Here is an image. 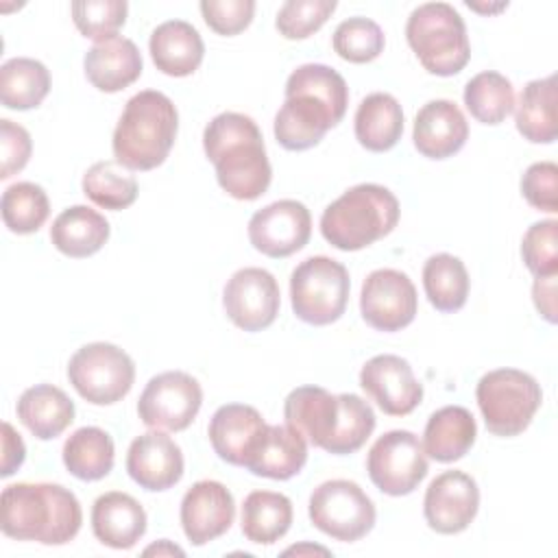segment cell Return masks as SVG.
<instances>
[{
    "instance_id": "4fadbf2b",
    "label": "cell",
    "mask_w": 558,
    "mask_h": 558,
    "mask_svg": "<svg viewBox=\"0 0 558 558\" xmlns=\"http://www.w3.org/2000/svg\"><path fill=\"white\" fill-rule=\"evenodd\" d=\"M203 403L201 384L183 371L155 375L140 395L137 414L150 429L181 432L192 425Z\"/></svg>"
},
{
    "instance_id": "52a82bcc",
    "label": "cell",
    "mask_w": 558,
    "mask_h": 558,
    "mask_svg": "<svg viewBox=\"0 0 558 558\" xmlns=\"http://www.w3.org/2000/svg\"><path fill=\"white\" fill-rule=\"evenodd\" d=\"M405 39L421 65L436 76H453L471 59L464 20L447 2L418 4L408 17Z\"/></svg>"
},
{
    "instance_id": "f546056e",
    "label": "cell",
    "mask_w": 558,
    "mask_h": 558,
    "mask_svg": "<svg viewBox=\"0 0 558 558\" xmlns=\"http://www.w3.org/2000/svg\"><path fill=\"white\" fill-rule=\"evenodd\" d=\"M355 140L371 153L390 150L403 133V111L395 96L386 92L368 94L355 111Z\"/></svg>"
},
{
    "instance_id": "60d3db41",
    "label": "cell",
    "mask_w": 558,
    "mask_h": 558,
    "mask_svg": "<svg viewBox=\"0 0 558 558\" xmlns=\"http://www.w3.org/2000/svg\"><path fill=\"white\" fill-rule=\"evenodd\" d=\"M336 0H288L275 20L286 39H305L314 35L336 11Z\"/></svg>"
},
{
    "instance_id": "44dd1931",
    "label": "cell",
    "mask_w": 558,
    "mask_h": 558,
    "mask_svg": "<svg viewBox=\"0 0 558 558\" xmlns=\"http://www.w3.org/2000/svg\"><path fill=\"white\" fill-rule=\"evenodd\" d=\"M469 140V122L453 100L425 102L412 129L414 148L427 159L453 157Z\"/></svg>"
},
{
    "instance_id": "4dcf8cb0",
    "label": "cell",
    "mask_w": 558,
    "mask_h": 558,
    "mask_svg": "<svg viewBox=\"0 0 558 558\" xmlns=\"http://www.w3.org/2000/svg\"><path fill=\"white\" fill-rule=\"evenodd\" d=\"M514 124L532 144H551L556 140V74L534 78L523 87L514 111Z\"/></svg>"
},
{
    "instance_id": "b9f144b4",
    "label": "cell",
    "mask_w": 558,
    "mask_h": 558,
    "mask_svg": "<svg viewBox=\"0 0 558 558\" xmlns=\"http://www.w3.org/2000/svg\"><path fill=\"white\" fill-rule=\"evenodd\" d=\"M558 222L554 218L534 222L521 240V255L534 277H551L558 272Z\"/></svg>"
},
{
    "instance_id": "f6af8a7d",
    "label": "cell",
    "mask_w": 558,
    "mask_h": 558,
    "mask_svg": "<svg viewBox=\"0 0 558 558\" xmlns=\"http://www.w3.org/2000/svg\"><path fill=\"white\" fill-rule=\"evenodd\" d=\"M33 142L31 135L24 126L11 122V120H0V179H9L17 174L31 159Z\"/></svg>"
},
{
    "instance_id": "603a6c76",
    "label": "cell",
    "mask_w": 558,
    "mask_h": 558,
    "mask_svg": "<svg viewBox=\"0 0 558 558\" xmlns=\"http://www.w3.org/2000/svg\"><path fill=\"white\" fill-rule=\"evenodd\" d=\"M307 462V440L288 425H266L248 453L244 469L257 477L290 480Z\"/></svg>"
},
{
    "instance_id": "8d00e7d4",
    "label": "cell",
    "mask_w": 558,
    "mask_h": 558,
    "mask_svg": "<svg viewBox=\"0 0 558 558\" xmlns=\"http://www.w3.org/2000/svg\"><path fill=\"white\" fill-rule=\"evenodd\" d=\"M464 105L477 122L501 124L514 109L512 83L495 70L480 72L464 85Z\"/></svg>"
},
{
    "instance_id": "7dc6e473",
    "label": "cell",
    "mask_w": 558,
    "mask_h": 558,
    "mask_svg": "<svg viewBox=\"0 0 558 558\" xmlns=\"http://www.w3.org/2000/svg\"><path fill=\"white\" fill-rule=\"evenodd\" d=\"M532 299L541 316L547 323H556V275L536 277L532 286Z\"/></svg>"
},
{
    "instance_id": "7c38bea8",
    "label": "cell",
    "mask_w": 558,
    "mask_h": 558,
    "mask_svg": "<svg viewBox=\"0 0 558 558\" xmlns=\"http://www.w3.org/2000/svg\"><path fill=\"white\" fill-rule=\"evenodd\" d=\"M371 482L386 495H410L427 475L429 464L423 442L408 429H392L379 436L366 456Z\"/></svg>"
},
{
    "instance_id": "bcb514c9",
    "label": "cell",
    "mask_w": 558,
    "mask_h": 558,
    "mask_svg": "<svg viewBox=\"0 0 558 558\" xmlns=\"http://www.w3.org/2000/svg\"><path fill=\"white\" fill-rule=\"evenodd\" d=\"M26 458V447L22 436L11 427V423H2V477L13 475Z\"/></svg>"
},
{
    "instance_id": "d6a6232c",
    "label": "cell",
    "mask_w": 558,
    "mask_h": 558,
    "mask_svg": "<svg viewBox=\"0 0 558 558\" xmlns=\"http://www.w3.org/2000/svg\"><path fill=\"white\" fill-rule=\"evenodd\" d=\"M242 534L255 545H272L292 525V501L272 490H253L242 506Z\"/></svg>"
},
{
    "instance_id": "f35d334b",
    "label": "cell",
    "mask_w": 558,
    "mask_h": 558,
    "mask_svg": "<svg viewBox=\"0 0 558 558\" xmlns=\"http://www.w3.org/2000/svg\"><path fill=\"white\" fill-rule=\"evenodd\" d=\"M384 31L368 17H349L333 31V52L349 63H368L384 52Z\"/></svg>"
},
{
    "instance_id": "d590c367",
    "label": "cell",
    "mask_w": 558,
    "mask_h": 558,
    "mask_svg": "<svg viewBox=\"0 0 558 558\" xmlns=\"http://www.w3.org/2000/svg\"><path fill=\"white\" fill-rule=\"evenodd\" d=\"M137 192L135 177L116 159L96 161L83 174V194L102 209H126L135 203Z\"/></svg>"
},
{
    "instance_id": "7a4b0ae2",
    "label": "cell",
    "mask_w": 558,
    "mask_h": 558,
    "mask_svg": "<svg viewBox=\"0 0 558 558\" xmlns=\"http://www.w3.org/2000/svg\"><path fill=\"white\" fill-rule=\"evenodd\" d=\"M286 425L310 445L331 453L357 451L375 429V412L353 392L331 395L320 386H299L283 401Z\"/></svg>"
},
{
    "instance_id": "ba28073f",
    "label": "cell",
    "mask_w": 558,
    "mask_h": 558,
    "mask_svg": "<svg viewBox=\"0 0 558 558\" xmlns=\"http://www.w3.org/2000/svg\"><path fill=\"white\" fill-rule=\"evenodd\" d=\"M475 399L486 429L501 438L519 436L541 408L543 392L538 381L519 368H495L482 375Z\"/></svg>"
},
{
    "instance_id": "f1b7e54d",
    "label": "cell",
    "mask_w": 558,
    "mask_h": 558,
    "mask_svg": "<svg viewBox=\"0 0 558 558\" xmlns=\"http://www.w3.org/2000/svg\"><path fill=\"white\" fill-rule=\"evenodd\" d=\"M477 425L473 414L462 405H445L436 410L423 432V449L436 462L460 460L475 442Z\"/></svg>"
},
{
    "instance_id": "d6986e66",
    "label": "cell",
    "mask_w": 558,
    "mask_h": 558,
    "mask_svg": "<svg viewBox=\"0 0 558 558\" xmlns=\"http://www.w3.org/2000/svg\"><path fill=\"white\" fill-rule=\"evenodd\" d=\"M179 517L187 541L201 547L231 527L235 519V501L225 484L201 480L185 490Z\"/></svg>"
},
{
    "instance_id": "1f68e13d",
    "label": "cell",
    "mask_w": 558,
    "mask_h": 558,
    "mask_svg": "<svg viewBox=\"0 0 558 558\" xmlns=\"http://www.w3.org/2000/svg\"><path fill=\"white\" fill-rule=\"evenodd\" d=\"M116 460V447L111 436L94 425L78 427L63 442L65 469L83 482H96L111 473Z\"/></svg>"
},
{
    "instance_id": "cb8c5ba5",
    "label": "cell",
    "mask_w": 558,
    "mask_h": 558,
    "mask_svg": "<svg viewBox=\"0 0 558 558\" xmlns=\"http://www.w3.org/2000/svg\"><path fill=\"white\" fill-rule=\"evenodd\" d=\"M142 504L122 490L100 495L92 506V532L111 549H131L146 534Z\"/></svg>"
},
{
    "instance_id": "8fae6325",
    "label": "cell",
    "mask_w": 558,
    "mask_h": 558,
    "mask_svg": "<svg viewBox=\"0 0 558 558\" xmlns=\"http://www.w3.org/2000/svg\"><path fill=\"white\" fill-rule=\"evenodd\" d=\"M307 512L314 527L340 543L360 541L373 530L377 519L375 504L351 480L323 482L310 495Z\"/></svg>"
},
{
    "instance_id": "681fc988",
    "label": "cell",
    "mask_w": 558,
    "mask_h": 558,
    "mask_svg": "<svg viewBox=\"0 0 558 558\" xmlns=\"http://www.w3.org/2000/svg\"><path fill=\"white\" fill-rule=\"evenodd\" d=\"M283 554H296V556H301V554H323V556H329V549H325V547H320V545H307V543H303V545H292V547H288Z\"/></svg>"
},
{
    "instance_id": "c3c4849f",
    "label": "cell",
    "mask_w": 558,
    "mask_h": 558,
    "mask_svg": "<svg viewBox=\"0 0 558 558\" xmlns=\"http://www.w3.org/2000/svg\"><path fill=\"white\" fill-rule=\"evenodd\" d=\"M183 556L185 551L179 547V545H174V543H170L168 538H161L159 543H155V545H148L146 549H144V556Z\"/></svg>"
},
{
    "instance_id": "ac0fdd59",
    "label": "cell",
    "mask_w": 558,
    "mask_h": 558,
    "mask_svg": "<svg viewBox=\"0 0 558 558\" xmlns=\"http://www.w3.org/2000/svg\"><path fill=\"white\" fill-rule=\"evenodd\" d=\"M360 386L388 416H405L423 399V386L410 362L392 353L371 357L360 371Z\"/></svg>"
},
{
    "instance_id": "7402d4cb",
    "label": "cell",
    "mask_w": 558,
    "mask_h": 558,
    "mask_svg": "<svg viewBox=\"0 0 558 558\" xmlns=\"http://www.w3.org/2000/svg\"><path fill=\"white\" fill-rule=\"evenodd\" d=\"M266 425L268 423L253 405L227 403L214 412L207 436L220 460L244 466Z\"/></svg>"
},
{
    "instance_id": "836d02e7",
    "label": "cell",
    "mask_w": 558,
    "mask_h": 558,
    "mask_svg": "<svg viewBox=\"0 0 558 558\" xmlns=\"http://www.w3.org/2000/svg\"><path fill=\"white\" fill-rule=\"evenodd\" d=\"M50 92L48 68L31 57H13L0 68V100L7 109L28 111Z\"/></svg>"
},
{
    "instance_id": "3957f363",
    "label": "cell",
    "mask_w": 558,
    "mask_h": 558,
    "mask_svg": "<svg viewBox=\"0 0 558 558\" xmlns=\"http://www.w3.org/2000/svg\"><path fill=\"white\" fill-rule=\"evenodd\" d=\"M203 150L229 196L255 201L268 190L272 168L262 131L251 116L225 111L211 118L203 131Z\"/></svg>"
},
{
    "instance_id": "484cf974",
    "label": "cell",
    "mask_w": 558,
    "mask_h": 558,
    "mask_svg": "<svg viewBox=\"0 0 558 558\" xmlns=\"http://www.w3.org/2000/svg\"><path fill=\"white\" fill-rule=\"evenodd\" d=\"M148 50L157 70L168 76L194 74L205 57L203 37L185 20L159 24L148 39Z\"/></svg>"
},
{
    "instance_id": "ee69618b",
    "label": "cell",
    "mask_w": 558,
    "mask_h": 558,
    "mask_svg": "<svg viewBox=\"0 0 558 558\" xmlns=\"http://www.w3.org/2000/svg\"><path fill=\"white\" fill-rule=\"evenodd\" d=\"M523 198L547 214L558 211V166L554 161H536L521 177Z\"/></svg>"
},
{
    "instance_id": "30bf717a",
    "label": "cell",
    "mask_w": 558,
    "mask_h": 558,
    "mask_svg": "<svg viewBox=\"0 0 558 558\" xmlns=\"http://www.w3.org/2000/svg\"><path fill=\"white\" fill-rule=\"evenodd\" d=\"M74 390L94 405H111L129 395L135 381L131 355L111 342H89L68 362Z\"/></svg>"
},
{
    "instance_id": "e0dca14e",
    "label": "cell",
    "mask_w": 558,
    "mask_h": 558,
    "mask_svg": "<svg viewBox=\"0 0 558 558\" xmlns=\"http://www.w3.org/2000/svg\"><path fill=\"white\" fill-rule=\"evenodd\" d=\"M480 508L477 482L464 471H445L436 475L423 497L427 525L438 534L464 532Z\"/></svg>"
},
{
    "instance_id": "6da1fadb",
    "label": "cell",
    "mask_w": 558,
    "mask_h": 558,
    "mask_svg": "<svg viewBox=\"0 0 558 558\" xmlns=\"http://www.w3.org/2000/svg\"><path fill=\"white\" fill-rule=\"evenodd\" d=\"M349 87L323 63L299 65L286 81V100L275 116V137L286 150L316 146L347 113Z\"/></svg>"
},
{
    "instance_id": "277c9868",
    "label": "cell",
    "mask_w": 558,
    "mask_h": 558,
    "mask_svg": "<svg viewBox=\"0 0 558 558\" xmlns=\"http://www.w3.org/2000/svg\"><path fill=\"white\" fill-rule=\"evenodd\" d=\"M81 523V504L61 484L17 482L0 495V530L9 538L65 545L78 534Z\"/></svg>"
},
{
    "instance_id": "2e32d148",
    "label": "cell",
    "mask_w": 558,
    "mask_h": 558,
    "mask_svg": "<svg viewBox=\"0 0 558 558\" xmlns=\"http://www.w3.org/2000/svg\"><path fill=\"white\" fill-rule=\"evenodd\" d=\"M310 235V209L294 198L275 201L257 209L248 220V240L253 248L275 259L301 251Z\"/></svg>"
},
{
    "instance_id": "ab89813d",
    "label": "cell",
    "mask_w": 558,
    "mask_h": 558,
    "mask_svg": "<svg viewBox=\"0 0 558 558\" xmlns=\"http://www.w3.org/2000/svg\"><path fill=\"white\" fill-rule=\"evenodd\" d=\"M129 4L124 0H81L72 2V20L78 33L87 39L105 41L116 37L124 26Z\"/></svg>"
},
{
    "instance_id": "8992f818",
    "label": "cell",
    "mask_w": 558,
    "mask_h": 558,
    "mask_svg": "<svg viewBox=\"0 0 558 558\" xmlns=\"http://www.w3.org/2000/svg\"><path fill=\"white\" fill-rule=\"evenodd\" d=\"M399 214V201L388 187L360 183L325 207L320 233L338 251H360L386 238L397 227Z\"/></svg>"
},
{
    "instance_id": "7bdbcfd3",
    "label": "cell",
    "mask_w": 558,
    "mask_h": 558,
    "mask_svg": "<svg viewBox=\"0 0 558 558\" xmlns=\"http://www.w3.org/2000/svg\"><path fill=\"white\" fill-rule=\"evenodd\" d=\"M201 13L205 24L225 37H233L242 33L255 13L253 0H203Z\"/></svg>"
},
{
    "instance_id": "5b68a950",
    "label": "cell",
    "mask_w": 558,
    "mask_h": 558,
    "mask_svg": "<svg viewBox=\"0 0 558 558\" xmlns=\"http://www.w3.org/2000/svg\"><path fill=\"white\" fill-rule=\"evenodd\" d=\"M177 131L179 113L174 102L157 89H144L124 105L111 140L113 157L129 170H153L166 161Z\"/></svg>"
},
{
    "instance_id": "d4e9b609",
    "label": "cell",
    "mask_w": 558,
    "mask_h": 558,
    "mask_svg": "<svg viewBox=\"0 0 558 558\" xmlns=\"http://www.w3.org/2000/svg\"><path fill=\"white\" fill-rule=\"evenodd\" d=\"M87 81L105 92L113 94L131 83H135L142 74V54L137 46L126 37H111L94 44L83 59Z\"/></svg>"
},
{
    "instance_id": "83f0119b",
    "label": "cell",
    "mask_w": 558,
    "mask_h": 558,
    "mask_svg": "<svg viewBox=\"0 0 558 558\" xmlns=\"http://www.w3.org/2000/svg\"><path fill=\"white\" fill-rule=\"evenodd\" d=\"M109 231V222L100 211L87 205H72L54 218L50 242L59 253L81 259L98 253L107 244Z\"/></svg>"
},
{
    "instance_id": "74e56055",
    "label": "cell",
    "mask_w": 558,
    "mask_h": 558,
    "mask_svg": "<svg viewBox=\"0 0 558 558\" xmlns=\"http://www.w3.org/2000/svg\"><path fill=\"white\" fill-rule=\"evenodd\" d=\"M2 220L4 227L17 235L35 233L50 216V201L41 185L17 181L2 192Z\"/></svg>"
},
{
    "instance_id": "4316f807",
    "label": "cell",
    "mask_w": 558,
    "mask_h": 558,
    "mask_svg": "<svg viewBox=\"0 0 558 558\" xmlns=\"http://www.w3.org/2000/svg\"><path fill=\"white\" fill-rule=\"evenodd\" d=\"M15 412L35 438L52 440L72 425L74 401L52 384H37L22 392Z\"/></svg>"
},
{
    "instance_id": "9a60e30c",
    "label": "cell",
    "mask_w": 558,
    "mask_h": 558,
    "mask_svg": "<svg viewBox=\"0 0 558 558\" xmlns=\"http://www.w3.org/2000/svg\"><path fill=\"white\" fill-rule=\"evenodd\" d=\"M418 307L412 279L395 268L373 270L360 292V312L366 325L377 331H399L408 327Z\"/></svg>"
},
{
    "instance_id": "9c48e42d",
    "label": "cell",
    "mask_w": 558,
    "mask_h": 558,
    "mask_svg": "<svg viewBox=\"0 0 558 558\" xmlns=\"http://www.w3.org/2000/svg\"><path fill=\"white\" fill-rule=\"evenodd\" d=\"M349 272L327 257L314 255L303 259L290 275V301L294 316L307 325L336 323L349 303Z\"/></svg>"
},
{
    "instance_id": "ffe728a7",
    "label": "cell",
    "mask_w": 558,
    "mask_h": 558,
    "mask_svg": "<svg viewBox=\"0 0 558 558\" xmlns=\"http://www.w3.org/2000/svg\"><path fill=\"white\" fill-rule=\"evenodd\" d=\"M181 447L159 429L137 436L126 451V473L144 490L161 493L183 477Z\"/></svg>"
},
{
    "instance_id": "5bb4252c",
    "label": "cell",
    "mask_w": 558,
    "mask_h": 558,
    "mask_svg": "<svg viewBox=\"0 0 558 558\" xmlns=\"http://www.w3.org/2000/svg\"><path fill=\"white\" fill-rule=\"evenodd\" d=\"M279 283L266 268L248 266L231 275L222 290V307L229 320L244 331L270 327L279 314Z\"/></svg>"
},
{
    "instance_id": "e575fe53",
    "label": "cell",
    "mask_w": 558,
    "mask_h": 558,
    "mask_svg": "<svg viewBox=\"0 0 558 558\" xmlns=\"http://www.w3.org/2000/svg\"><path fill=\"white\" fill-rule=\"evenodd\" d=\"M423 290L438 312L451 314L462 310L469 296V272L464 262L449 253L432 255L423 266Z\"/></svg>"
}]
</instances>
